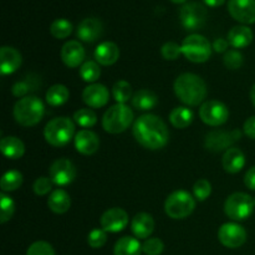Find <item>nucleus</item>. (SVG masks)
Returning a JSON list of instances; mask_svg holds the SVG:
<instances>
[{"mask_svg": "<svg viewBox=\"0 0 255 255\" xmlns=\"http://www.w3.org/2000/svg\"><path fill=\"white\" fill-rule=\"evenodd\" d=\"M133 137L142 147L151 151L166 147L169 139V131L161 117L156 115H142L132 127Z\"/></svg>", "mask_w": 255, "mask_h": 255, "instance_id": "obj_1", "label": "nucleus"}, {"mask_svg": "<svg viewBox=\"0 0 255 255\" xmlns=\"http://www.w3.org/2000/svg\"><path fill=\"white\" fill-rule=\"evenodd\" d=\"M179 101L188 106H198L207 97V85L201 76L191 72L179 75L173 85Z\"/></svg>", "mask_w": 255, "mask_h": 255, "instance_id": "obj_2", "label": "nucleus"}, {"mask_svg": "<svg viewBox=\"0 0 255 255\" xmlns=\"http://www.w3.org/2000/svg\"><path fill=\"white\" fill-rule=\"evenodd\" d=\"M12 115L20 126H36L45 115L44 102L36 96H25L14 105Z\"/></svg>", "mask_w": 255, "mask_h": 255, "instance_id": "obj_3", "label": "nucleus"}, {"mask_svg": "<svg viewBox=\"0 0 255 255\" xmlns=\"http://www.w3.org/2000/svg\"><path fill=\"white\" fill-rule=\"evenodd\" d=\"M75 134V124L69 117H56L47 122L44 128V137L54 147H64L70 143Z\"/></svg>", "mask_w": 255, "mask_h": 255, "instance_id": "obj_4", "label": "nucleus"}, {"mask_svg": "<svg viewBox=\"0 0 255 255\" xmlns=\"http://www.w3.org/2000/svg\"><path fill=\"white\" fill-rule=\"evenodd\" d=\"M133 111L125 104H116L110 107L102 117V127L112 134L122 133L131 126Z\"/></svg>", "mask_w": 255, "mask_h": 255, "instance_id": "obj_5", "label": "nucleus"}, {"mask_svg": "<svg viewBox=\"0 0 255 255\" xmlns=\"http://www.w3.org/2000/svg\"><path fill=\"white\" fill-rule=\"evenodd\" d=\"M196 208V199L187 191L179 189L167 197L164 202V212L172 219H184L191 216Z\"/></svg>", "mask_w": 255, "mask_h": 255, "instance_id": "obj_6", "label": "nucleus"}, {"mask_svg": "<svg viewBox=\"0 0 255 255\" xmlns=\"http://www.w3.org/2000/svg\"><path fill=\"white\" fill-rule=\"evenodd\" d=\"M182 54L194 64L208 61L212 55V44L207 37L199 34L188 35L182 42Z\"/></svg>", "mask_w": 255, "mask_h": 255, "instance_id": "obj_7", "label": "nucleus"}, {"mask_svg": "<svg viewBox=\"0 0 255 255\" xmlns=\"http://www.w3.org/2000/svg\"><path fill=\"white\" fill-rule=\"evenodd\" d=\"M254 198L244 192H236L227 198L224 212L233 221H246L253 214Z\"/></svg>", "mask_w": 255, "mask_h": 255, "instance_id": "obj_8", "label": "nucleus"}, {"mask_svg": "<svg viewBox=\"0 0 255 255\" xmlns=\"http://www.w3.org/2000/svg\"><path fill=\"white\" fill-rule=\"evenodd\" d=\"M208 11L204 5L197 1L186 2L179 10V20L186 30L196 31L202 29L207 21Z\"/></svg>", "mask_w": 255, "mask_h": 255, "instance_id": "obj_9", "label": "nucleus"}, {"mask_svg": "<svg viewBox=\"0 0 255 255\" xmlns=\"http://www.w3.org/2000/svg\"><path fill=\"white\" fill-rule=\"evenodd\" d=\"M199 117L208 126L218 127L228 121L229 110L223 102L209 100L202 104L199 109Z\"/></svg>", "mask_w": 255, "mask_h": 255, "instance_id": "obj_10", "label": "nucleus"}, {"mask_svg": "<svg viewBox=\"0 0 255 255\" xmlns=\"http://www.w3.org/2000/svg\"><path fill=\"white\" fill-rule=\"evenodd\" d=\"M242 138V132L239 129L233 131H223V129H214L206 136L204 146L208 151L222 152L232 148L236 142Z\"/></svg>", "mask_w": 255, "mask_h": 255, "instance_id": "obj_11", "label": "nucleus"}, {"mask_svg": "<svg viewBox=\"0 0 255 255\" xmlns=\"http://www.w3.org/2000/svg\"><path fill=\"white\" fill-rule=\"evenodd\" d=\"M49 174L52 183L59 187H64L75 181L77 171L75 164L70 159L59 158L52 162L49 168Z\"/></svg>", "mask_w": 255, "mask_h": 255, "instance_id": "obj_12", "label": "nucleus"}, {"mask_svg": "<svg viewBox=\"0 0 255 255\" xmlns=\"http://www.w3.org/2000/svg\"><path fill=\"white\" fill-rule=\"evenodd\" d=\"M218 239L224 247L237 249L247 241V232L238 223H224L218 231Z\"/></svg>", "mask_w": 255, "mask_h": 255, "instance_id": "obj_13", "label": "nucleus"}, {"mask_svg": "<svg viewBox=\"0 0 255 255\" xmlns=\"http://www.w3.org/2000/svg\"><path fill=\"white\" fill-rule=\"evenodd\" d=\"M100 224L107 233H119L124 231L128 224V214L119 207L107 209L100 218Z\"/></svg>", "mask_w": 255, "mask_h": 255, "instance_id": "obj_14", "label": "nucleus"}, {"mask_svg": "<svg viewBox=\"0 0 255 255\" xmlns=\"http://www.w3.org/2000/svg\"><path fill=\"white\" fill-rule=\"evenodd\" d=\"M228 11L234 20L242 24H254L255 0H229Z\"/></svg>", "mask_w": 255, "mask_h": 255, "instance_id": "obj_15", "label": "nucleus"}, {"mask_svg": "<svg viewBox=\"0 0 255 255\" xmlns=\"http://www.w3.org/2000/svg\"><path fill=\"white\" fill-rule=\"evenodd\" d=\"M110 100V92L102 84H91L82 91V101L91 109H100L107 105Z\"/></svg>", "mask_w": 255, "mask_h": 255, "instance_id": "obj_16", "label": "nucleus"}, {"mask_svg": "<svg viewBox=\"0 0 255 255\" xmlns=\"http://www.w3.org/2000/svg\"><path fill=\"white\" fill-rule=\"evenodd\" d=\"M61 60L67 67L70 69H75L79 67L80 65L84 62L86 52H85L84 46L80 44V41L76 40H70V41L65 42L64 46L61 49Z\"/></svg>", "mask_w": 255, "mask_h": 255, "instance_id": "obj_17", "label": "nucleus"}, {"mask_svg": "<svg viewBox=\"0 0 255 255\" xmlns=\"http://www.w3.org/2000/svg\"><path fill=\"white\" fill-rule=\"evenodd\" d=\"M104 25L97 17H86L79 24L76 35L81 41L95 42L102 36Z\"/></svg>", "mask_w": 255, "mask_h": 255, "instance_id": "obj_18", "label": "nucleus"}, {"mask_svg": "<svg viewBox=\"0 0 255 255\" xmlns=\"http://www.w3.org/2000/svg\"><path fill=\"white\" fill-rule=\"evenodd\" d=\"M75 148L79 153L91 156L100 148V138L91 129H81L75 136Z\"/></svg>", "mask_w": 255, "mask_h": 255, "instance_id": "obj_19", "label": "nucleus"}, {"mask_svg": "<svg viewBox=\"0 0 255 255\" xmlns=\"http://www.w3.org/2000/svg\"><path fill=\"white\" fill-rule=\"evenodd\" d=\"M22 56L15 47L2 46L0 49V72L2 75L14 74L20 69Z\"/></svg>", "mask_w": 255, "mask_h": 255, "instance_id": "obj_20", "label": "nucleus"}, {"mask_svg": "<svg viewBox=\"0 0 255 255\" xmlns=\"http://www.w3.org/2000/svg\"><path fill=\"white\" fill-rule=\"evenodd\" d=\"M131 231L136 238L148 239L154 231V221L151 214L144 213V212L137 213L132 218Z\"/></svg>", "mask_w": 255, "mask_h": 255, "instance_id": "obj_21", "label": "nucleus"}, {"mask_svg": "<svg viewBox=\"0 0 255 255\" xmlns=\"http://www.w3.org/2000/svg\"><path fill=\"white\" fill-rule=\"evenodd\" d=\"M95 59L102 66H111L120 59V49L115 42L104 41L96 47L94 54Z\"/></svg>", "mask_w": 255, "mask_h": 255, "instance_id": "obj_22", "label": "nucleus"}, {"mask_svg": "<svg viewBox=\"0 0 255 255\" xmlns=\"http://www.w3.org/2000/svg\"><path fill=\"white\" fill-rule=\"evenodd\" d=\"M222 166H223L224 171L228 173H238L246 166V156L239 148L232 147L224 152L223 158H222Z\"/></svg>", "mask_w": 255, "mask_h": 255, "instance_id": "obj_23", "label": "nucleus"}, {"mask_svg": "<svg viewBox=\"0 0 255 255\" xmlns=\"http://www.w3.org/2000/svg\"><path fill=\"white\" fill-rule=\"evenodd\" d=\"M253 41V31L246 25H237L228 32V42L234 49H243Z\"/></svg>", "mask_w": 255, "mask_h": 255, "instance_id": "obj_24", "label": "nucleus"}, {"mask_svg": "<svg viewBox=\"0 0 255 255\" xmlns=\"http://www.w3.org/2000/svg\"><path fill=\"white\" fill-rule=\"evenodd\" d=\"M0 149L2 154L10 159H19L25 153V144L15 136H7L0 141Z\"/></svg>", "mask_w": 255, "mask_h": 255, "instance_id": "obj_25", "label": "nucleus"}, {"mask_svg": "<svg viewBox=\"0 0 255 255\" xmlns=\"http://www.w3.org/2000/svg\"><path fill=\"white\" fill-rule=\"evenodd\" d=\"M47 206L50 211L56 214H64L71 207V198L69 193L64 189H55L51 192L49 199H47Z\"/></svg>", "mask_w": 255, "mask_h": 255, "instance_id": "obj_26", "label": "nucleus"}, {"mask_svg": "<svg viewBox=\"0 0 255 255\" xmlns=\"http://www.w3.org/2000/svg\"><path fill=\"white\" fill-rule=\"evenodd\" d=\"M132 106L139 111H149L158 104V97L151 90H138L132 96Z\"/></svg>", "mask_w": 255, "mask_h": 255, "instance_id": "obj_27", "label": "nucleus"}, {"mask_svg": "<svg viewBox=\"0 0 255 255\" xmlns=\"http://www.w3.org/2000/svg\"><path fill=\"white\" fill-rule=\"evenodd\" d=\"M142 244L137 238L122 237L116 242L114 248L115 255H141Z\"/></svg>", "mask_w": 255, "mask_h": 255, "instance_id": "obj_28", "label": "nucleus"}, {"mask_svg": "<svg viewBox=\"0 0 255 255\" xmlns=\"http://www.w3.org/2000/svg\"><path fill=\"white\" fill-rule=\"evenodd\" d=\"M193 111L189 110L188 107L178 106L173 109L169 114V121L172 126L178 129H184L193 122Z\"/></svg>", "mask_w": 255, "mask_h": 255, "instance_id": "obj_29", "label": "nucleus"}, {"mask_svg": "<svg viewBox=\"0 0 255 255\" xmlns=\"http://www.w3.org/2000/svg\"><path fill=\"white\" fill-rule=\"evenodd\" d=\"M70 97V91L65 85L56 84L52 85L46 92V102L50 106H62L66 104Z\"/></svg>", "mask_w": 255, "mask_h": 255, "instance_id": "obj_30", "label": "nucleus"}, {"mask_svg": "<svg viewBox=\"0 0 255 255\" xmlns=\"http://www.w3.org/2000/svg\"><path fill=\"white\" fill-rule=\"evenodd\" d=\"M80 76L85 82H89L90 85L96 84V81L101 76V69H100L99 62L92 61V60L85 61L80 67Z\"/></svg>", "mask_w": 255, "mask_h": 255, "instance_id": "obj_31", "label": "nucleus"}, {"mask_svg": "<svg viewBox=\"0 0 255 255\" xmlns=\"http://www.w3.org/2000/svg\"><path fill=\"white\" fill-rule=\"evenodd\" d=\"M22 184V174L19 171H7L0 179V188L2 192H12Z\"/></svg>", "mask_w": 255, "mask_h": 255, "instance_id": "obj_32", "label": "nucleus"}, {"mask_svg": "<svg viewBox=\"0 0 255 255\" xmlns=\"http://www.w3.org/2000/svg\"><path fill=\"white\" fill-rule=\"evenodd\" d=\"M112 95L114 99L116 100L117 104H125L132 100V86L129 82L125 81V80H120L116 84L112 86Z\"/></svg>", "mask_w": 255, "mask_h": 255, "instance_id": "obj_33", "label": "nucleus"}, {"mask_svg": "<svg viewBox=\"0 0 255 255\" xmlns=\"http://www.w3.org/2000/svg\"><path fill=\"white\" fill-rule=\"evenodd\" d=\"M75 124L79 125L82 128H90L97 124V115L90 109H80L72 116Z\"/></svg>", "mask_w": 255, "mask_h": 255, "instance_id": "obj_34", "label": "nucleus"}, {"mask_svg": "<svg viewBox=\"0 0 255 255\" xmlns=\"http://www.w3.org/2000/svg\"><path fill=\"white\" fill-rule=\"evenodd\" d=\"M72 24L66 19H56L50 25V34L55 39H66L72 32Z\"/></svg>", "mask_w": 255, "mask_h": 255, "instance_id": "obj_35", "label": "nucleus"}, {"mask_svg": "<svg viewBox=\"0 0 255 255\" xmlns=\"http://www.w3.org/2000/svg\"><path fill=\"white\" fill-rule=\"evenodd\" d=\"M0 212H1V216H0V223L1 224L9 222L11 217L14 216L15 203L9 196L5 194V192L0 194Z\"/></svg>", "mask_w": 255, "mask_h": 255, "instance_id": "obj_36", "label": "nucleus"}, {"mask_svg": "<svg viewBox=\"0 0 255 255\" xmlns=\"http://www.w3.org/2000/svg\"><path fill=\"white\" fill-rule=\"evenodd\" d=\"M223 61L227 69L238 70L241 69L242 65H243L244 57L243 55H242V52L238 51V50H229V51H227L226 55H224Z\"/></svg>", "mask_w": 255, "mask_h": 255, "instance_id": "obj_37", "label": "nucleus"}, {"mask_svg": "<svg viewBox=\"0 0 255 255\" xmlns=\"http://www.w3.org/2000/svg\"><path fill=\"white\" fill-rule=\"evenodd\" d=\"M193 193H194V197H196L199 202L206 201L212 193L211 182L207 181V179L204 178L198 179L193 186Z\"/></svg>", "mask_w": 255, "mask_h": 255, "instance_id": "obj_38", "label": "nucleus"}, {"mask_svg": "<svg viewBox=\"0 0 255 255\" xmlns=\"http://www.w3.org/2000/svg\"><path fill=\"white\" fill-rule=\"evenodd\" d=\"M163 251L164 244L159 238H148L142 244V252L146 255H161Z\"/></svg>", "mask_w": 255, "mask_h": 255, "instance_id": "obj_39", "label": "nucleus"}, {"mask_svg": "<svg viewBox=\"0 0 255 255\" xmlns=\"http://www.w3.org/2000/svg\"><path fill=\"white\" fill-rule=\"evenodd\" d=\"M107 232H105L104 229H94L89 233L87 236V243L91 248L94 249H100L106 244L107 242Z\"/></svg>", "mask_w": 255, "mask_h": 255, "instance_id": "obj_40", "label": "nucleus"}, {"mask_svg": "<svg viewBox=\"0 0 255 255\" xmlns=\"http://www.w3.org/2000/svg\"><path fill=\"white\" fill-rule=\"evenodd\" d=\"M26 255H55V251L50 243L44 241H39L32 243L27 248Z\"/></svg>", "mask_w": 255, "mask_h": 255, "instance_id": "obj_41", "label": "nucleus"}, {"mask_svg": "<svg viewBox=\"0 0 255 255\" xmlns=\"http://www.w3.org/2000/svg\"><path fill=\"white\" fill-rule=\"evenodd\" d=\"M161 54L163 56L164 60H168V61H173L177 60L182 54V46H179L177 42L168 41L162 46Z\"/></svg>", "mask_w": 255, "mask_h": 255, "instance_id": "obj_42", "label": "nucleus"}, {"mask_svg": "<svg viewBox=\"0 0 255 255\" xmlns=\"http://www.w3.org/2000/svg\"><path fill=\"white\" fill-rule=\"evenodd\" d=\"M52 189V181L49 177H39L32 184V191L36 196H46Z\"/></svg>", "mask_w": 255, "mask_h": 255, "instance_id": "obj_43", "label": "nucleus"}, {"mask_svg": "<svg viewBox=\"0 0 255 255\" xmlns=\"http://www.w3.org/2000/svg\"><path fill=\"white\" fill-rule=\"evenodd\" d=\"M35 85L31 84L30 80H25V81H17L16 84H14L12 86L11 92L14 96L16 97H22L27 94L29 91H32V90H36L35 89Z\"/></svg>", "mask_w": 255, "mask_h": 255, "instance_id": "obj_44", "label": "nucleus"}, {"mask_svg": "<svg viewBox=\"0 0 255 255\" xmlns=\"http://www.w3.org/2000/svg\"><path fill=\"white\" fill-rule=\"evenodd\" d=\"M244 133L249 137V138L255 139V116L249 117L246 122H244Z\"/></svg>", "mask_w": 255, "mask_h": 255, "instance_id": "obj_45", "label": "nucleus"}, {"mask_svg": "<svg viewBox=\"0 0 255 255\" xmlns=\"http://www.w3.org/2000/svg\"><path fill=\"white\" fill-rule=\"evenodd\" d=\"M244 183H246L247 188L255 191V166L247 171L246 176H244Z\"/></svg>", "mask_w": 255, "mask_h": 255, "instance_id": "obj_46", "label": "nucleus"}, {"mask_svg": "<svg viewBox=\"0 0 255 255\" xmlns=\"http://www.w3.org/2000/svg\"><path fill=\"white\" fill-rule=\"evenodd\" d=\"M228 46H229L228 40L222 39V37H219V39L214 40L213 45H212V47H213L214 51L219 52V54H222V52H227V51H228Z\"/></svg>", "mask_w": 255, "mask_h": 255, "instance_id": "obj_47", "label": "nucleus"}, {"mask_svg": "<svg viewBox=\"0 0 255 255\" xmlns=\"http://www.w3.org/2000/svg\"><path fill=\"white\" fill-rule=\"evenodd\" d=\"M203 2L211 7H217V6H222V5L226 2V0H203Z\"/></svg>", "mask_w": 255, "mask_h": 255, "instance_id": "obj_48", "label": "nucleus"}, {"mask_svg": "<svg viewBox=\"0 0 255 255\" xmlns=\"http://www.w3.org/2000/svg\"><path fill=\"white\" fill-rule=\"evenodd\" d=\"M251 100H252V102H253V105L255 107V84L253 85V86H252V89H251Z\"/></svg>", "mask_w": 255, "mask_h": 255, "instance_id": "obj_49", "label": "nucleus"}, {"mask_svg": "<svg viewBox=\"0 0 255 255\" xmlns=\"http://www.w3.org/2000/svg\"><path fill=\"white\" fill-rule=\"evenodd\" d=\"M172 2H174V4H186L187 0H171Z\"/></svg>", "mask_w": 255, "mask_h": 255, "instance_id": "obj_50", "label": "nucleus"}, {"mask_svg": "<svg viewBox=\"0 0 255 255\" xmlns=\"http://www.w3.org/2000/svg\"><path fill=\"white\" fill-rule=\"evenodd\" d=\"M254 204H255V198H254Z\"/></svg>", "mask_w": 255, "mask_h": 255, "instance_id": "obj_51", "label": "nucleus"}]
</instances>
